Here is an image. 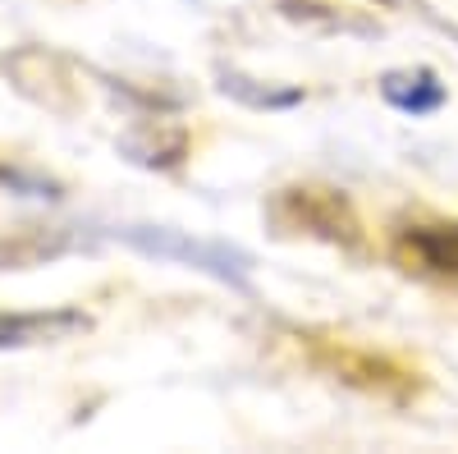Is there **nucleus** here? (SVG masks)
Returning a JSON list of instances; mask_svg holds the SVG:
<instances>
[{
  "label": "nucleus",
  "mask_w": 458,
  "mask_h": 454,
  "mask_svg": "<svg viewBox=\"0 0 458 454\" xmlns=\"http://www.w3.org/2000/svg\"><path fill=\"white\" fill-rule=\"evenodd\" d=\"M380 92H386V101L394 110H408V116H431V110H440V101H445V88L436 83V73H427V69L390 73V79L380 83Z\"/></svg>",
  "instance_id": "f257e3e1"
},
{
  "label": "nucleus",
  "mask_w": 458,
  "mask_h": 454,
  "mask_svg": "<svg viewBox=\"0 0 458 454\" xmlns=\"http://www.w3.org/2000/svg\"><path fill=\"white\" fill-rule=\"evenodd\" d=\"M69 326H79V317H5L0 313V349H10V345H32V339H47V335H60Z\"/></svg>",
  "instance_id": "f03ea898"
},
{
  "label": "nucleus",
  "mask_w": 458,
  "mask_h": 454,
  "mask_svg": "<svg viewBox=\"0 0 458 454\" xmlns=\"http://www.w3.org/2000/svg\"><path fill=\"white\" fill-rule=\"evenodd\" d=\"M417 253H422V261L436 267V271H458V225L422 230L417 235Z\"/></svg>",
  "instance_id": "7ed1b4c3"
}]
</instances>
